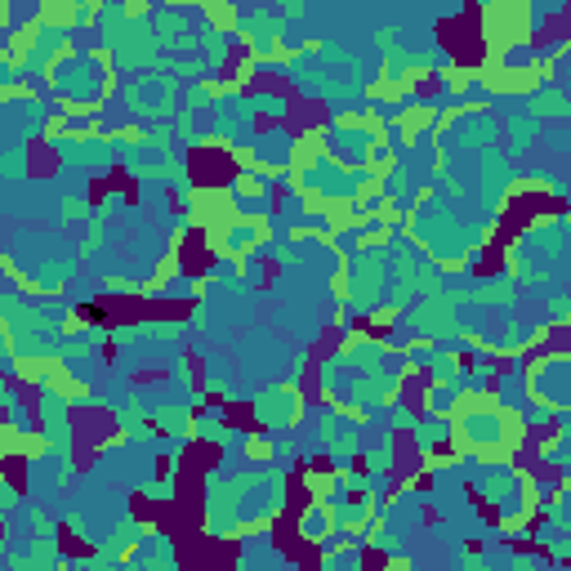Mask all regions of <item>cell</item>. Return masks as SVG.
Instances as JSON below:
<instances>
[{
	"instance_id": "obj_3",
	"label": "cell",
	"mask_w": 571,
	"mask_h": 571,
	"mask_svg": "<svg viewBox=\"0 0 571 571\" xmlns=\"http://www.w3.org/2000/svg\"><path fill=\"white\" fill-rule=\"evenodd\" d=\"M246 456H255V460H268V456H273V446H268L263 438H250V442H246Z\"/></svg>"
},
{
	"instance_id": "obj_1",
	"label": "cell",
	"mask_w": 571,
	"mask_h": 571,
	"mask_svg": "<svg viewBox=\"0 0 571 571\" xmlns=\"http://www.w3.org/2000/svg\"><path fill=\"white\" fill-rule=\"evenodd\" d=\"M255 108H259V112H268V116H286V112H290V98H277V94H259V98H255Z\"/></svg>"
},
{
	"instance_id": "obj_2",
	"label": "cell",
	"mask_w": 571,
	"mask_h": 571,
	"mask_svg": "<svg viewBox=\"0 0 571 571\" xmlns=\"http://www.w3.org/2000/svg\"><path fill=\"white\" fill-rule=\"evenodd\" d=\"M535 112H545V116H558V112H567V98H562V94H545L540 103H535Z\"/></svg>"
},
{
	"instance_id": "obj_4",
	"label": "cell",
	"mask_w": 571,
	"mask_h": 571,
	"mask_svg": "<svg viewBox=\"0 0 571 571\" xmlns=\"http://www.w3.org/2000/svg\"><path fill=\"white\" fill-rule=\"evenodd\" d=\"M80 210H85V201H63V214H67V219H80Z\"/></svg>"
}]
</instances>
